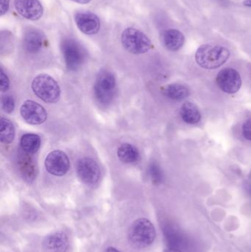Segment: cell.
<instances>
[{"mask_svg": "<svg viewBox=\"0 0 251 252\" xmlns=\"http://www.w3.org/2000/svg\"><path fill=\"white\" fill-rule=\"evenodd\" d=\"M230 52L225 47L212 44H203L197 49L195 60L203 69H214L221 67L228 61Z\"/></svg>", "mask_w": 251, "mask_h": 252, "instance_id": "obj_1", "label": "cell"}, {"mask_svg": "<svg viewBox=\"0 0 251 252\" xmlns=\"http://www.w3.org/2000/svg\"><path fill=\"white\" fill-rule=\"evenodd\" d=\"M156 237L154 225L148 219L141 218L134 220L129 228L128 238L134 245L145 248L152 245Z\"/></svg>", "mask_w": 251, "mask_h": 252, "instance_id": "obj_2", "label": "cell"}, {"mask_svg": "<svg viewBox=\"0 0 251 252\" xmlns=\"http://www.w3.org/2000/svg\"><path fill=\"white\" fill-rule=\"evenodd\" d=\"M32 89L35 95L46 103H56L60 98V89L58 84L47 74L37 75L32 81Z\"/></svg>", "mask_w": 251, "mask_h": 252, "instance_id": "obj_3", "label": "cell"}, {"mask_svg": "<svg viewBox=\"0 0 251 252\" xmlns=\"http://www.w3.org/2000/svg\"><path fill=\"white\" fill-rule=\"evenodd\" d=\"M121 40L124 48L133 54H144L150 51L153 47L150 38L135 28L125 29L122 32Z\"/></svg>", "mask_w": 251, "mask_h": 252, "instance_id": "obj_4", "label": "cell"}, {"mask_svg": "<svg viewBox=\"0 0 251 252\" xmlns=\"http://www.w3.org/2000/svg\"><path fill=\"white\" fill-rule=\"evenodd\" d=\"M116 84V78L112 72L102 70L94 84V94L97 100L103 104L110 103L114 96Z\"/></svg>", "mask_w": 251, "mask_h": 252, "instance_id": "obj_5", "label": "cell"}, {"mask_svg": "<svg viewBox=\"0 0 251 252\" xmlns=\"http://www.w3.org/2000/svg\"><path fill=\"white\" fill-rule=\"evenodd\" d=\"M62 52L68 69L76 70L84 63L85 53L82 46L72 38H66L62 41Z\"/></svg>", "mask_w": 251, "mask_h": 252, "instance_id": "obj_6", "label": "cell"}, {"mask_svg": "<svg viewBox=\"0 0 251 252\" xmlns=\"http://www.w3.org/2000/svg\"><path fill=\"white\" fill-rule=\"evenodd\" d=\"M76 171L80 179L86 185H94L100 180V167L92 158L85 157L78 160Z\"/></svg>", "mask_w": 251, "mask_h": 252, "instance_id": "obj_7", "label": "cell"}, {"mask_svg": "<svg viewBox=\"0 0 251 252\" xmlns=\"http://www.w3.org/2000/svg\"><path fill=\"white\" fill-rule=\"evenodd\" d=\"M46 170L53 176H64L70 167V161L67 155L63 151H52L46 157Z\"/></svg>", "mask_w": 251, "mask_h": 252, "instance_id": "obj_8", "label": "cell"}, {"mask_svg": "<svg viewBox=\"0 0 251 252\" xmlns=\"http://www.w3.org/2000/svg\"><path fill=\"white\" fill-rule=\"evenodd\" d=\"M217 84L221 90L227 94H234L242 87V78L240 73L232 68H225L218 73Z\"/></svg>", "mask_w": 251, "mask_h": 252, "instance_id": "obj_9", "label": "cell"}, {"mask_svg": "<svg viewBox=\"0 0 251 252\" xmlns=\"http://www.w3.org/2000/svg\"><path fill=\"white\" fill-rule=\"evenodd\" d=\"M20 113L24 121L30 125H40L47 121L45 109L33 100H26L21 106Z\"/></svg>", "mask_w": 251, "mask_h": 252, "instance_id": "obj_10", "label": "cell"}, {"mask_svg": "<svg viewBox=\"0 0 251 252\" xmlns=\"http://www.w3.org/2000/svg\"><path fill=\"white\" fill-rule=\"evenodd\" d=\"M14 6L21 16L29 20H38L44 13L39 0H15Z\"/></svg>", "mask_w": 251, "mask_h": 252, "instance_id": "obj_11", "label": "cell"}, {"mask_svg": "<svg viewBox=\"0 0 251 252\" xmlns=\"http://www.w3.org/2000/svg\"><path fill=\"white\" fill-rule=\"evenodd\" d=\"M77 26L86 35H94L100 31V19L97 15L90 12H79L75 16Z\"/></svg>", "mask_w": 251, "mask_h": 252, "instance_id": "obj_12", "label": "cell"}, {"mask_svg": "<svg viewBox=\"0 0 251 252\" xmlns=\"http://www.w3.org/2000/svg\"><path fill=\"white\" fill-rule=\"evenodd\" d=\"M44 246L50 252H67L69 248V238L63 231H57L46 237Z\"/></svg>", "mask_w": 251, "mask_h": 252, "instance_id": "obj_13", "label": "cell"}, {"mask_svg": "<svg viewBox=\"0 0 251 252\" xmlns=\"http://www.w3.org/2000/svg\"><path fill=\"white\" fill-rule=\"evenodd\" d=\"M24 47L29 53H37L41 50L44 42V35L38 29L28 30L24 36Z\"/></svg>", "mask_w": 251, "mask_h": 252, "instance_id": "obj_14", "label": "cell"}, {"mask_svg": "<svg viewBox=\"0 0 251 252\" xmlns=\"http://www.w3.org/2000/svg\"><path fill=\"white\" fill-rule=\"evenodd\" d=\"M162 42L167 50L178 51L184 46L185 38L181 31L176 29H169L162 33Z\"/></svg>", "mask_w": 251, "mask_h": 252, "instance_id": "obj_15", "label": "cell"}, {"mask_svg": "<svg viewBox=\"0 0 251 252\" xmlns=\"http://www.w3.org/2000/svg\"><path fill=\"white\" fill-rule=\"evenodd\" d=\"M30 154L24 152L20 154L18 160L19 171L22 174V178L26 182H32L36 176V167L33 159L29 157Z\"/></svg>", "mask_w": 251, "mask_h": 252, "instance_id": "obj_16", "label": "cell"}, {"mask_svg": "<svg viewBox=\"0 0 251 252\" xmlns=\"http://www.w3.org/2000/svg\"><path fill=\"white\" fill-rule=\"evenodd\" d=\"M180 115L184 122L191 125L198 124L201 120V114L198 108L193 103L186 102L181 106Z\"/></svg>", "mask_w": 251, "mask_h": 252, "instance_id": "obj_17", "label": "cell"}, {"mask_svg": "<svg viewBox=\"0 0 251 252\" xmlns=\"http://www.w3.org/2000/svg\"><path fill=\"white\" fill-rule=\"evenodd\" d=\"M117 156L119 160L126 164L137 162L139 158L138 149L131 144L125 143L119 147Z\"/></svg>", "mask_w": 251, "mask_h": 252, "instance_id": "obj_18", "label": "cell"}, {"mask_svg": "<svg viewBox=\"0 0 251 252\" xmlns=\"http://www.w3.org/2000/svg\"><path fill=\"white\" fill-rule=\"evenodd\" d=\"M20 145L24 152L28 154H35L41 146V138L34 133H26L22 136Z\"/></svg>", "mask_w": 251, "mask_h": 252, "instance_id": "obj_19", "label": "cell"}, {"mask_svg": "<svg viewBox=\"0 0 251 252\" xmlns=\"http://www.w3.org/2000/svg\"><path fill=\"white\" fill-rule=\"evenodd\" d=\"M164 93L168 98L176 101L184 100L190 94V90L187 87L178 84H169L165 88Z\"/></svg>", "mask_w": 251, "mask_h": 252, "instance_id": "obj_20", "label": "cell"}, {"mask_svg": "<svg viewBox=\"0 0 251 252\" xmlns=\"http://www.w3.org/2000/svg\"><path fill=\"white\" fill-rule=\"evenodd\" d=\"M15 137V128L13 124L6 118L0 121V139L4 144H10Z\"/></svg>", "mask_w": 251, "mask_h": 252, "instance_id": "obj_21", "label": "cell"}, {"mask_svg": "<svg viewBox=\"0 0 251 252\" xmlns=\"http://www.w3.org/2000/svg\"><path fill=\"white\" fill-rule=\"evenodd\" d=\"M149 173L152 182L155 185H159L163 180V174L160 167L156 163H152L149 167Z\"/></svg>", "mask_w": 251, "mask_h": 252, "instance_id": "obj_22", "label": "cell"}, {"mask_svg": "<svg viewBox=\"0 0 251 252\" xmlns=\"http://www.w3.org/2000/svg\"><path fill=\"white\" fill-rule=\"evenodd\" d=\"M1 109L6 113H11L15 109L14 99L12 96L4 95L1 97Z\"/></svg>", "mask_w": 251, "mask_h": 252, "instance_id": "obj_23", "label": "cell"}, {"mask_svg": "<svg viewBox=\"0 0 251 252\" xmlns=\"http://www.w3.org/2000/svg\"><path fill=\"white\" fill-rule=\"evenodd\" d=\"M0 78H1V81H0V87H1V92L7 91L9 87H10V80H9L7 75H6L5 72L3 70L2 68H1Z\"/></svg>", "mask_w": 251, "mask_h": 252, "instance_id": "obj_24", "label": "cell"}, {"mask_svg": "<svg viewBox=\"0 0 251 252\" xmlns=\"http://www.w3.org/2000/svg\"><path fill=\"white\" fill-rule=\"evenodd\" d=\"M243 134L246 139L251 141V118L243 124Z\"/></svg>", "mask_w": 251, "mask_h": 252, "instance_id": "obj_25", "label": "cell"}, {"mask_svg": "<svg viewBox=\"0 0 251 252\" xmlns=\"http://www.w3.org/2000/svg\"><path fill=\"white\" fill-rule=\"evenodd\" d=\"M9 2L10 0H1L0 2V15L3 16L4 13H7L9 8Z\"/></svg>", "mask_w": 251, "mask_h": 252, "instance_id": "obj_26", "label": "cell"}, {"mask_svg": "<svg viewBox=\"0 0 251 252\" xmlns=\"http://www.w3.org/2000/svg\"><path fill=\"white\" fill-rule=\"evenodd\" d=\"M163 252H182L180 251V250H178V249L172 248V247H170V248L167 249V250H165V251H164Z\"/></svg>", "mask_w": 251, "mask_h": 252, "instance_id": "obj_27", "label": "cell"}, {"mask_svg": "<svg viewBox=\"0 0 251 252\" xmlns=\"http://www.w3.org/2000/svg\"><path fill=\"white\" fill-rule=\"evenodd\" d=\"M106 252H119V250H116L114 247H108L107 250H106Z\"/></svg>", "mask_w": 251, "mask_h": 252, "instance_id": "obj_28", "label": "cell"}, {"mask_svg": "<svg viewBox=\"0 0 251 252\" xmlns=\"http://www.w3.org/2000/svg\"><path fill=\"white\" fill-rule=\"evenodd\" d=\"M72 1L80 3V4H87V3L90 2L91 0H72Z\"/></svg>", "mask_w": 251, "mask_h": 252, "instance_id": "obj_29", "label": "cell"}, {"mask_svg": "<svg viewBox=\"0 0 251 252\" xmlns=\"http://www.w3.org/2000/svg\"><path fill=\"white\" fill-rule=\"evenodd\" d=\"M245 6H246V7H251V0H246V1H244Z\"/></svg>", "mask_w": 251, "mask_h": 252, "instance_id": "obj_30", "label": "cell"}]
</instances>
